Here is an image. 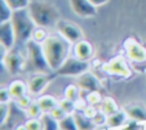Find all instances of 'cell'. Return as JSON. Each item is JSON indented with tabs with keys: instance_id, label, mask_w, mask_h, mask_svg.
<instances>
[{
	"instance_id": "28",
	"label": "cell",
	"mask_w": 146,
	"mask_h": 130,
	"mask_svg": "<svg viewBox=\"0 0 146 130\" xmlns=\"http://www.w3.org/2000/svg\"><path fill=\"white\" fill-rule=\"evenodd\" d=\"M58 106L66 113V114H73L75 112V103L63 97V99H59Z\"/></svg>"
},
{
	"instance_id": "39",
	"label": "cell",
	"mask_w": 146,
	"mask_h": 130,
	"mask_svg": "<svg viewBox=\"0 0 146 130\" xmlns=\"http://www.w3.org/2000/svg\"><path fill=\"white\" fill-rule=\"evenodd\" d=\"M145 130H146V129H145Z\"/></svg>"
},
{
	"instance_id": "8",
	"label": "cell",
	"mask_w": 146,
	"mask_h": 130,
	"mask_svg": "<svg viewBox=\"0 0 146 130\" xmlns=\"http://www.w3.org/2000/svg\"><path fill=\"white\" fill-rule=\"evenodd\" d=\"M123 48L125 57L129 62L133 64H144L146 63V46L141 44L133 38H128L123 42Z\"/></svg>"
},
{
	"instance_id": "30",
	"label": "cell",
	"mask_w": 146,
	"mask_h": 130,
	"mask_svg": "<svg viewBox=\"0 0 146 130\" xmlns=\"http://www.w3.org/2000/svg\"><path fill=\"white\" fill-rule=\"evenodd\" d=\"M146 127L145 123H140L138 121L128 119V121L119 129V130H144Z\"/></svg>"
},
{
	"instance_id": "32",
	"label": "cell",
	"mask_w": 146,
	"mask_h": 130,
	"mask_svg": "<svg viewBox=\"0 0 146 130\" xmlns=\"http://www.w3.org/2000/svg\"><path fill=\"white\" fill-rule=\"evenodd\" d=\"M5 1L10 6L13 10H18V9L27 8L32 0H5Z\"/></svg>"
},
{
	"instance_id": "24",
	"label": "cell",
	"mask_w": 146,
	"mask_h": 130,
	"mask_svg": "<svg viewBox=\"0 0 146 130\" xmlns=\"http://www.w3.org/2000/svg\"><path fill=\"white\" fill-rule=\"evenodd\" d=\"M13 13L14 10L10 8V6L5 0H0V23L10 21Z\"/></svg>"
},
{
	"instance_id": "36",
	"label": "cell",
	"mask_w": 146,
	"mask_h": 130,
	"mask_svg": "<svg viewBox=\"0 0 146 130\" xmlns=\"http://www.w3.org/2000/svg\"><path fill=\"white\" fill-rule=\"evenodd\" d=\"M94 6H96V7H100V6H104V5H106L110 0H89Z\"/></svg>"
},
{
	"instance_id": "18",
	"label": "cell",
	"mask_w": 146,
	"mask_h": 130,
	"mask_svg": "<svg viewBox=\"0 0 146 130\" xmlns=\"http://www.w3.org/2000/svg\"><path fill=\"white\" fill-rule=\"evenodd\" d=\"M7 88L9 90V94H10L13 100H16V99L25 96L26 94H29L27 82H24L23 80H14L9 83V86Z\"/></svg>"
},
{
	"instance_id": "17",
	"label": "cell",
	"mask_w": 146,
	"mask_h": 130,
	"mask_svg": "<svg viewBox=\"0 0 146 130\" xmlns=\"http://www.w3.org/2000/svg\"><path fill=\"white\" fill-rule=\"evenodd\" d=\"M38 105L40 106L42 113H50L56 106H58V99L49 94H42L35 98Z\"/></svg>"
},
{
	"instance_id": "23",
	"label": "cell",
	"mask_w": 146,
	"mask_h": 130,
	"mask_svg": "<svg viewBox=\"0 0 146 130\" xmlns=\"http://www.w3.org/2000/svg\"><path fill=\"white\" fill-rule=\"evenodd\" d=\"M80 94H81V90L76 86V83L75 84H68L64 90V97L70 99V100H72V101H74V103L81 97Z\"/></svg>"
},
{
	"instance_id": "34",
	"label": "cell",
	"mask_w": 146,
	"mask_h": 130,
	"mask_svg": "<svg viewBox=\"0 0 146 130\" xmlns=\"http://www.w3.org/2000/svg\"><path fill=\"white\" fill-rule=\"evenodd\" d=\"M13 100L8 88H1L0 90V103L1 104H10V101Z\"/></svg>"
},
{
	"instance_id": "11",
	"label": "cell",
	"mask_w": 146,
	"mask_h": 130,
	"mask_svg": "<svg viewBox=\"0 0 146 130\" xmlns=\"http://www.w3.org/2000/svg\"><path fill=\"white\" fill-rule=\"evenodd\" d=\"M71 10L81 18H92L97 15V7L89 0H68Z\"/></svg>"
},
{
	"instance_id": "12",
	"label": "cell",
	"mask_w": 146,
	"mask_h": 130,
	"mask_svg": "<svg viewBox=\"0 0 146 130\" xmlns=\"http://www.w3.org/2000/svg\"><path fill=\"white\" fill-rule=\"evenodd\" d=\"M76 86L80 88L81 91H83L86 94L91 92V91H100V89H102V84H100L99 80L90 71H88L76 78Z\"/></svg>"
},
{
	"instance_id": "9",
	"label": "cell",
	"mask_w": 146,
	"mask_h": 130,
	"mask_svg": "<svg viewBox=\"0 0 146 130\" xmlns=\"http://www.w3.org/2000/svg\"><path fill=\"white\" fill-rule=\"evenodd\" d=\"M56 30L59 34H62L67 41H70L72 44L76 43L78 41L84 39L83 36V31L81 30V27L73 23V22H70V21H66V19H59L56 24Z\"/></svg>"
},
{
	"instance_id": "22",
	"label": "cell",
	"mask_w": 146,
	"mask_h": 130,
	"mask_svg": "<svg viewBox=\"0 0 146 130\" xmlns=\"http://www.w3.org/2000/svg\"><path fill=\"white\" fill-rule=\"evenodd\" d=\"M59 129L60 130H79L74 115L73 114H66L60 121H59Z\"/></svg>"
},
{
	"instance_id": "2",
	"label": "cell",
	"mask_w": 146,
	"mask_h": 130,
	"mask_svg": "<svg viewBox=\"0 0 146 130\" xmlns=\"http://www.w3.org/2000/svg\"><path fill=\"white\" fill-rule=\"evenodd\" d=\"M27 10L38 27L49 29L56 26L57 22L60 19L58 8L49 1L32 0L27 7Z\"/></svg>"
},
{
	"instance_id": "27",
	"label": "cell",
	"mask_w": 146,
	"mask_h": 130,
	"mask_svg": "<svg viewBox=\"0 0 146 130\" xmlns=\"http://www.w3.org/2000/svg\"><path fill=\"white\" fill-rule=\"evenodd\" d=\"M24 113H25L26 119H32V117H40L41 114H42V111H41L40 106L38 105L36 100L34 99V100L32 101V104L27 107V109H26Z\"/></svg>"
},
{
	"instance_id": "5",
	"label": "cell",
	"mask_w": 146,
	"mask_h": 130,
	"mask_svg": "<svg viewBox=\"0 0 146 130\" xmlns=\"http://www.w3.org/2000/svg\"><path fill=\"white\" fill-rule=\"evenodd\" d=\"M127 59L128 58L123 56H115L105 64H103L102 71L111 76H115L120 79H129L132 74V71Z\"/></svg>"
},
{
	"instance_id": "31",
	"label": "cell",
	"mask_w": 146,
	"mask_h": 130,
	"mask_svg": "<svg viewBox=\"0 0 146 130\" xmlns=\"http://www.w3.org/2000/svg\"><path fill=\"white\" fill-rule=\"evenodd\" d=\"M24 125L26 130H43L42 128V122L40 117H32V119H26L24 122Z\"/></svg>"
},
{
	"instance_id": "19",
	"label": "cell",
	"mask_w": 146,
	"mask_h": 130,
	"mask_svg": "<svg viewBox=\"0 0 146 130\" xmlns=\"http://www.w3.org/2000/svg\"><path fill=\"white\" fill-rule=\"evenodd\" d=\"M76 125L79 128V130H95V125L91 121V119L87 117L82 112L80 111H75L73 113Z\"/></svg>"
},
{
	"instance_id": "15",
	"label": "cell",
	"mask_w": 146,
	"mask_h": 130,
	"mask_svg": "<svg viewBox=\"0 0 146 130\" xmlns=\"http://www.w3.org/2000/svg\"><path fill=\"white\" fill-rule=\"evenodd\" d=\"M123 109L127 113L129 119L146 124V106L138 105V104H131V105L124 106Z\"/></svg>"
},
{
	"instance_id": "25",
	"label": "cell",
	"mask_w": 146,
	"mask_h": 130,
	"mask_svg": "<svg viewBox=\"0 0 146 130\" xmlns=\"http://www.w3.org/2000/svg\"><path fill=\"white\" fill-rule=\"evenodd\" d=\"M103 98L104 97L100 95V91H91L86 95V100H87L88 105L95 106V107H99Z\"/></svg>"
},
{
	"instance_id": "33",
	"label": "cell",
	"mask_w": 146,
	"mask_h": 130,
	"mask_svg": "<svg viewBox=\"0 0 146 130\" xmlns=\"http://www.w3.org/2000/svg\"><path fill=\"white\" fill-rule=\"evenodd\" d=\"M47 35H48V33H47L46 29H43V27H38V26H36L35 30H34V32H33V34H32V39H33L34 41L39 42V43H42V42L46 40Z\"/></svg>"
},
{
	"instance_id": "6",
	"label": "cell",
	"mask_w": 146,
	"mask_h": 130,
	"mask_svg": "<svg viewBox=\"0 0 146 130\" xmlns=\"http://www.w3.org/2000/svg\"><path fill=\"white\" fill-rule=\"evenodd\" d=\"M89 70H90L89 62L81 60L78 57H75L74 55H71L55 73H56V75H59V76L78 78L81 74L88 72Z\"/></svg>"
},
{
	"instance_id": "14",
	"label": "cell",
	"mask_w": 146,
	"mask_h": 130,
	"mask_svg": "<svg viewBox=\"0 0 146 130\" xmlns=\"http://www.w3.org/2000/svg\"><path fill=\"white\" fill-rule=\"evenodd\" d=\"M72 54L81 60L90 62V59L94 56V47L88 40L82 39L73 44Z\"/></svg>"
},
{
	"instance_id": "21",
	"label": "cell",
	"mask_w": 146,
	"mask_h": 130,
	"mask_svg": "<svg viewBox=\"0 0 146 130\" xmlns=\"http://www.w3.org/2000/svg\"><path fill=\"white\" fill-rule=\"evenodd\" d=\"M42 128L43 130H60L59 129V121L50 115V113H42L41 116Z\"/></svg>"
},
{
	"instance_id": "35",
	"label": "cell",
	"mask_w": 146,
	"mask_h": 130,
	"mask_svg": "<svg viewBox=\"0 0 146 130\" xmlns=\"http://www.w3.org/2000/svg\"><path fill=\"white\" fill-rule=\"evenodd\" d=\"M50 115H51L52 117H55L57 121H60V120L66 115V113H65L59 106H56V107L50 112Z\"/></svg>"
},
{
	"instance_id": "20",
	"label": "cell",
	"mask_w": 146,
	"mask_h": 130,
	"mask_svg": "<svg viewBox=\"0 0 146 130\" xmlns=\"http://www.w3.org/2000/svg\"><path fill=\"white\" fill-rule=\"evenodd\" d=\"M98 108L103 113H105L106 115H111V114H113V113H115V112H117L120 109L117 103L112 97H104Z\"/></svg>"
},
{
	"instance_id": "4",
	"label": "cell",
	"mask_w": 146,
	"mask_h": 130,
	"mask_svg": "<svg viewBox=\"0 0 146 130\" xmlns=\"http://www.w3.org/2000/svg\"><path fill=\"white\" fill-rule=\"evenodd\" d=\"M24 51H25V63L27 70H30L33 73H51L41 43L34 41L33 39L29 40L24 44Z\"/></svg>"
},
{
	"instance_id": "7",
	"label": "cell",
	"mask_w": 146,
	"mask_h": 130,
	"mask_svg": "<svg viewBox=\"0 0 146 130\" xmlns=\"http://www.w3.org/2000/svg\"><path fill=\"white\" fill-rule=\"evenodd\" d=\"M2 65L10 75H15L25 67V56L15 48L10 50L2 49Z\"/></svg>"
},
{
	"instance_id": "29",
	"label": "cell",
	"mask_w": 146,
	"mask_h": 130,
	"mask_svg": "<svg viewBox=\"0 0 146 130\" xmlns=\"http://www.w3.org/2000/svg\"><path fill=\"white\" fill-rule=\"evenodd\" d=\"M106 120H107V115L105 113H103L100 109H98L97 113L91 117V121H92L95 128H100V127L106 128Z\"/></svg>"
},
{
	"instance_id": "1",
	"label": "cell",
	"mask_w": 146,
	"mask_h": 130,
	"mask_svg": "<svg viewBox=\"0 0 146 130\" xmlns=\"http://www.w3.org/2000/svg\"><path fill=\"white\" fill-rule=\"evenodd\" d=\"M46 60L52 72H56L71 56L73 44L58 32L50 33L41 43Z\"/></svg>"
},
{
	"instance_id": "10",
	"label": "cell",
	"mask_w": 146,
	"mask_h": 130,
	"mask_svg": "<svg viewBox=\"0 0 146 130\" xmlns=\"http://www.w3.org/2000/svg\"><path fill=\"white\" fill-rule=\"evenodd\" d=\"M56 76L55 72L51 73H35L29 81H27V87H29V94L31 96L38 97L42 95L43 90L48 87L52 78Z\"/></svg>"
},
{
	"instance_id": "37",
	"label": "cell",
	"mask_w": 146,
	"mask_h": 130,
	"mask_svg": "<svg viewBox=\"0 0 146 130\" xmlns=\"http://www.w3.org/2000/svg\"><path fill=\"white\" fill-rule=\"evenodd\" d=\"M14 130H26V128H25V125H24V123H23V124H18V125H16Z\"/></svg>"
},
{
	"instance_id": "26",
	"label": "cell",
	"mask_w": 146,
	"mask_h": 130,
	"mask_svg": "<svg viewBox=\"0 0 146 130\" xmlns=\"http://www.w3.org/2000/svg\"><path fill=\"white\" fill-rule=\"evenodd\" d=\"M32 97H33V96H31L30 94H26L25 96H23V97L16 99V100H14V103H15V105H16V107H17L18 109H22L23 112H25V111L27 109V107L32 104V101L34 100Z\"/></svg>"
},
{
	"instance_id": "3",
	"label": "cell",
	"mask_w": 146,
	"mask_h": 130,
	"mask_svg": "<svg viewBox=\"0 0 146 130\" xmlns=\"http://www.w3.org/2000/svg\"><path fill=\"white\" fill-rule=\"evenodd\" d=\"M10 22L15 31L16 44L24 46L29 40L32 39V34L36 25L33 22L27 8L14 10Z\"/></svg>"
},
{
	"instance_id": "16",
	"label": "cell",
	"mask_w": 146,
	"mask_h": 130,
	"mask_svg": "<svg viewBox=\"0 0 146 130\" xmlns=\"http://www.w3.org/2000/svg\"><path fill=\"white\" fill-rule=\"evenodd\" d=\"M128 115L124 112V109H119L117 112L107 115V120H106V128L115 130V129H120L127 121H128Z\"/></svg>"
},
{
	"instance_id": "38",
	"label": "cell",
	"mask_w": 146,
	"mask_h": 130,
	"mask_svg": "<svg viewBox=\"0 0 146 130\" xmlns=\"http://www.w3.org/2000/svg\"><path fill=\"white\" fill-rule=\"evenodd\" d=\"M145 129H146V127H145ZM145 129H144V130H145Z\"/></svg>"
},
{
	"instance_id": "13",
	"label": "cell",
	"mask_w": 146,
	"mask_h": 130,
	"mask_svg": "<svg viewBox=\"0 0 146 130\" xmlns=\"http://www.w3.org/2000/svg\"><path fill=\"white\" fill-rule=\"evenodd\" d=\"M0 44L5 50H10L16 46V35L10 21L0 23Z\"/></svg>"
}]
</instances>
